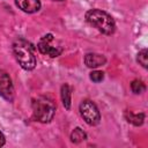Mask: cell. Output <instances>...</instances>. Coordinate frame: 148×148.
I'll return each mask as SVG.
<instances>
[{"mask_svg":"<svg viewBox=\"0 0 148 148\" xmlns=\"http://www.w3.org/2000/svg\"><path fill=\"white\" fill-rule=\"evenodd\" d=\"M87 22L105 35H112L116 31V23L111 15L101 9H90L86 13Z\"/></svg>","mask_w":148,"mask_h":148,"instance_id":"obj_1","label":"cell"},{"mask_svg":"<svg viewBox=\"0 0 148 148\" xmlns=\"http://www.w3.org/2000/svg\"><path fill=\"white\" fill-rule=\"evenodd\" d=\"M13 53L20 64V66L25 71H31L36 66V57L30 43L24 39H16L13 44Z\"/></svg>","mask_w":148,"mask_h":148,"instance_id":"obj_2","label":"cell"},{"mask_svg":"<svg viewBox=\"0 0 148 148\" xmlns=\"http://www.w3.org/2000/svg\"><path fill=\"white\" fill-rule=\"evenodd\" d=\"M32 111L34 117L39 123H50L56 112V105L53 101L49 97L40 96L35 99H32Z\"/></svg>","mask_w":148,"mask_h":148,"instance_id":"obj_3","label":"cell"},{"mask_svg":"<svg viewBox=\"0 0 148 148\" xmlns=\"http://www.w3.org/2000/svg\"><path fill=\"white\" fill-rule=\"evenodd\" d=\"M80 114L83 118V120L90 125V126H96L101 121V114L98 111V108L96 104L89 99H84L80 104Z\"/></svg>","mask_w":148,"mask_h":148,"instance_id":"obj_4","label":"cell"},{"mask_svg":"<svg viewBox=\"0 0 148 148\" xmlns=\"http://www.w3.org/2000/svg\"><path fill=\"white\" fill-rule=\"evenodd\" d=\"M53 35L52 34H46L45 36H43L39 42H38V50L40 53L43 54H46L51 58H56L58 56L61 54L62 52V47L61 46H58V45H53L52 42H53Z\"/></svg>","mask_w":148,"mask_h":148,"instance_id":"obj_5","label":"cell"},{"mask_svg":"<svg viewBox=\"0 0 148 148\" xmlns=\"http://www.w3.org/2000/svg\"><path fill=\"white\" fill-rule=\"evenodd\" d=\"M0 95L9 102L14 99V87L12 79L3 69H0Z\"/></svg>","mask_w":148,"mask_h":148,"instance_id":"obj_6","label":"cell"},{"mask_svg":"<svg viewBox=\"0 0 148 148\" xmlns=\"http://www.w3.org/2000/svg\"><path fill=\"white\" fill-rule=\"evenodd\" d=\"M16 6L29 14L36 13L40 9V1L39 0H15Z\"/></svg>","mask_w":148,"mask_h":148,"instance_id":"obj_7","label":"cell"},{"mask_svg":"<svg viewBox=\"0 0 148 148\" xmlns=\"http://www.w3.org/2000/svg\"><path fill=\"white\" fill-rule=\"evenodd\" d=\"M106 62V59L103 54L98 53H87L84 57V64L89 68H97L99 66H103Z\"/></svg>","mask_w":148,"mask_h":148,"instance_id":"obj_8","label":"cell"},{"mask_svg":"<svg viewBox=\"0 0 148 148\" xmlns=\"http://www.w3.org/2000/svg\"><path fill=\"white\" fill-rule=\"evenodd\" d=\"M125 118L127 119L128 123L133 124L134 126H140L145 121V114L143 113H133L130 111L125 112Z\"/></svg>","mask_w":148,"mask_h":148,"instance_id":"obj_9","label":"cell"},{"mask_svg":"<svg viewBox=\"0 0 148 148\" xmlns=\"http://www.w3.org/2000/svg\"><path fill=\"white\" fill-rule=\"evenodd\" d=\"M61 101L65 109H71V88L67 83L61 86Z\"/></svg>","mask_w":148,"mask_h":148,"instance_id":"obj_10","label":"cell"},{"mask_svg":"<svg viewBox=\"0 0 148 148\" xmlns=\"http://www.w3.org/2000/svg\"><path fill=\"white\" fill-rule=\"evenodd\" d=\"M87 139V134L83 132V130H81L80 127H76L73 130L72 134H71V140L74 143H80L82 141H84Z\"/></svg>","mask_w":148,"mask_h":148,"instance_id":"obj_11","label":"cell"},{"mask_svg":"<svg viewBox=\"0 0 148 148\" xmlns=\"http://www.w3.org/2000/svg\"><path fill=\"white\" fill-rule=\"evenodd\" d=\"M131 89L134 94H142L146 90V86L140 80H133L131 83Z\"/></svg>","mask_w":148,"mask_h":148,"instance_id":"obj_12","label":"cell"},{"mask_svg":"<svg viewBox=\"0 0 148 148\" xmlns=\"http://www.w3.org/2000/svg\"><path fill=\"white\" fill-rule=\"evenodd\" d=\"M136 60H138V62H139L143 68H147V65H148V52H147L146 49L141 50V51L138 53Z\"/></svg>","mask_w":148,"mask_h":148,"instance_id":"obj_13","label":"cell"},{"mask_svg":"<svg viewBox=\"0 0 148 148\" xmlns=\"http://www.w3.org/2000/svg\"><path fill=\"white\" fill-rule=\"evenodd\" d=\"M103 79H104V73L101 72V71H92V72L90 73V80H91L92 82L98 83V82L103 81Z\"/></svg>","mask_w":148,"mask_h":148,"instance_id":"obj_14","label":"cell"},{"mask_svg":"<svg viewBox=\"0 0 148 148\" xmlns=\"http://www.w3.org/2000/svg\"><path fill=\"white\" fill-rule=\"evenodd\" d=\"M5 145V136H3V134L0 132V147H2Z\"/></svg>","mask_w":148,"mask_h":148,"instance_id":"obj_15","label":"cell"},{"mask_svg":"<svg viewBox=\"0 0 148 148\" xmlns=\"http://www.w3.org/2000/svg\"><path fill=\"white\" fill-rule=\"evenodd\" d=\"M54 1H62V0H54Z\"/></svg>","mask_w":148,"mask_h":148,"instance_id":"obj_16","label":"cell"}]
</instances>
